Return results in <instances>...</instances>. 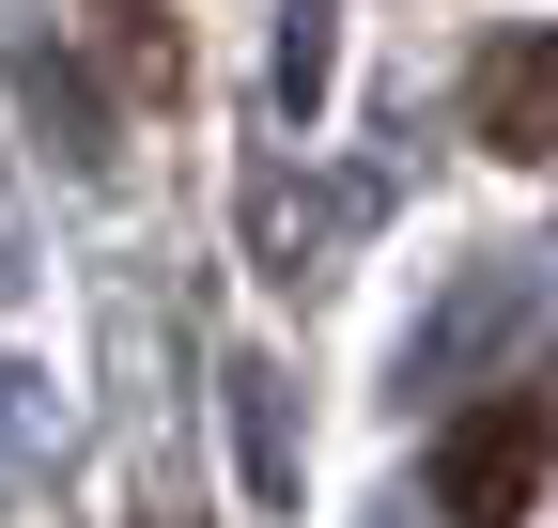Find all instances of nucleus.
<instances>
[{"label":"nucleus","instance_id":"f03ea898","mask_svg":"<svg viewBox=\"0 0 558 528\" xmlns=\"http://www.w3.org/2000/svg\"><path fill=\"white\" fill-rule=\"evenodd\" d=\"M465 124H481V156H543L558 141V32H497V47H481Z\"/></svg>","mask_w":558,"mask_h":528},{"label":"nucleus","instance_id":"7ed1b4c3","mask_svg":"<svg viewBox=\"0 0 558 528\" xmlns=\"http://www.w3.org/2000/svg\"><path fill=\"white\" fill-rule=\"evenodd\" d=\"M94 47L124 62V94H171V79H186V47L156 32V0H94Z\"/></svg>","mask_w":558,"mask_h":528},{"label":"nucleus","instance_id":"f257e3e1","mask_svg":"<svg viewBox=\"0 0 558 528\" xmlns=\"http://www.w3.org/2000/svg\"><path fill=\"white\" fill-rule=\"evenodd\" d=\"M558 482V388H497L435 435V513L450 528H527Z\"/></svg>","mask_w":558,"mask_h":528}]
</instances>
